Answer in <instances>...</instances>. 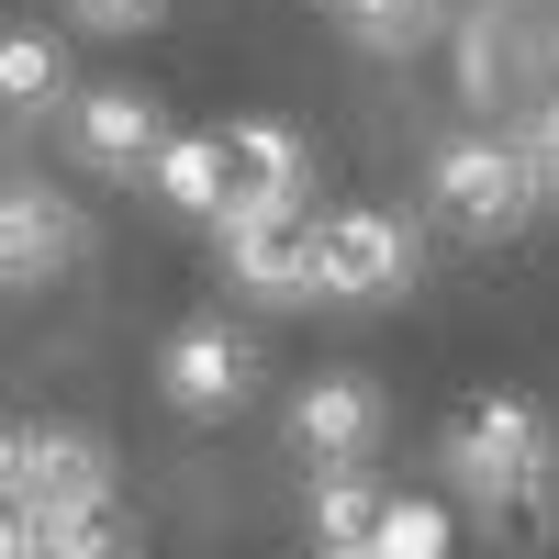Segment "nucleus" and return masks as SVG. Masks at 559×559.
I'll use <instances>...</instances> for the list:
<instances>
[{
  "instance_id": "1",
  "label": "nucleus",
  "mask_w": 559,
  "mask_h": 559,
  "mask_svg": "<svg viewBox=\"0 0 559 559\" xmlns=\"http://www.w3.org/2000/svg\"><path fill=\"white\" fill-rule=\"evenodd\" d=\"M437 459H448V492L481 503L492 526H559V437L526 392H481Z\"/></svg>"
},
{
  "instance_id": "2",
  "label": "nucleus",
  "mask_w": 559,
  "mask_h": 559,
  "mask_svg": "<svg viewBox=\"0 0 559 559\" xmlns=\"http://www.w3.org/2000/svg\"><path fill=\"white\" fill-rule=\"evenodd\" d=\"M426 213L492 247V236H515L526 213H548V179L515 157V134H503V123H481V134H448V146L426 157Z\"/></svg>"
},
{
  "instance_id": "3",
  "label": "nucleus",
  "mask_w": 559,
  "mask_h": 559,
  "mask_svg": "<svg viewBox=\"0 0 559 559\" xmlns=\"http://www.w3.org/2000/svg\"><path fill=\"white\" fill-rule=\"evenodd\" d=\"M548 12L559 0H459V102L481 123L526 112L548 90Z\"/></svg>"
},
{
  "instance_id": "4",
  "label": "nucleus",
  "mask_w": 559,
  "mask_h": 559,
  "mask_svg": "<svg viewBox=\"0 0 559 559\" xmlns=\"http://www.w3.org/2000/svg\"><path fill=\"white\" fill-rule=\"evenodd\" d=\"M414 292V224L403 213H313V302H403Z\"/></svg>"
},
{
  "instance_id": "5",
  "label": "nucleus",
  "mask_w": 559,
  "mask_h": 559,
  "mask_svg": "<svg viewBox=\"0 0 559 559\" xmlns=\"http://www.w3.org/2000/svg\"><path fill=\"white\" fill-rule=\"evenodd\" d=\"M157 392L191 414V426H213V414H236L247 392H258V347H247V324H224V313H202V324H179V336L157 347Z\"/></svg>"
},
{
  "instance_id": "6",
  "label": "nucleus",
  "mask_w": 559,
  "mask_h": 559,
  "mask_svg": "<svg viewBox=\"0 0 559 559\" xmlns=\"http://www.w3.org/2000/svg\"><path fill=\"white\" fill-rule=\"evenodd\" d=\"M12 503L23 515H90V503H112V448L90 426H23Z\"/></svg>"
},
{
  "instance_id": "7",
  "label": "nucleus",
  "mask_w": 559,
  "mask_h": 559,
  "mask_svg": "<svg viewBox=\"0 0 559 559\" xmlns=\"http://www.w3.org/2000/svg\"><path fill=\"white\" fill-rule=\"evenodd\" d=\"M68 258H90L79 202L45 191V179H0V292H34V280H57Z\"/></svg>"
},
{
  "instance_id": "8",
  "label": "nucleus",
  "mask_w": 559,
  "mask_h": 559,
  "mask_svg": "<svg viewBox=\"0 0 559 559\" xmlns=\"http://www.w3.org/2000/svg\"><path fill=\"white\" fill-rule=\"evenodd\" d=\"M292 448H302V471H369V448H381V392L347 381V369L302 381L292 392Z\"/></svg>"
},
{
  "instance_id": "9",
  "label": "nucleus",
  "mask_w": 559,
  "mask_h": 559,
  "mask_svg": "<svg viewBox=\"0 0 559 559\" xmlns=\"http://www.w3.org/2000/svg\"><path fill=\"white\" fill-rule=\"evenodd\" d=\"M68 146L102 168V179H146V168H157V146H168V123H157L146 90L102 79V90H79V102H68Z\"/></svg>"
},
{
  "instance_id": "10",
  "label": "nucleus",
  "mask_w": 559,
  "mask_h": 559,
  "mask_svg": "<svg viewBox=\"0 0 559 559\" xmlns=\"http://www.w3.org/2000/svg\"><path fill=\"white\" fill-rule=\"evenodd\" d=\"M224 280L269 313H302L313 302V213H269V224H236L224 236Z\"/></svg>"
},
{
  "instance_id": "11",
  "label": "nucleus",
  "mask_w": 559,
  "mask_h": 559,
  "mask_svg": "<svg viewBox=\"0 0 559 559\" xmlns=\"http://www.w3.org/2000/svg\"><path fill=\"white\" fill-rule=\"evenodd\" d=\"M146 191H157L168 213L213 224V213H224V191H236V168H224V134H168L157 168H146Z\"/></svg>"
},
{
  "instance_id": "12",
  "label": "nucleus",
  "mask_w": 559,
  "mask_h": 559,
  "mask_svg": "<svg viewBox=\"0 0 559 559\" xmlns=\"http://www.w3.org/2000/svg\"><path fill=\"white\" fill-rule=\"evenodd\" d=\"M369 526H381V481H369V471H313V548L358 559Z\"/></svg>"
},
{
  "instance_id": "13",
  "label": "nucleus",
  "mask_w": 559,
  "mask_h": 559,
  "mask_svg": "<svg viewBox=\"0 0 559 559\" xmlns=\"http://www.w3.org/2000/svg\"><path fill=\"white\" fill-rule=\"evenodd\" d=\"M448 12H459V0H336V23L369 45V57H414V45H437Z\"/></svg>"
},
{
  "instance_id": "14",
  "label": "nucleus",
  "mask_w": 559,
  "mask_h": 559,
  "mask_svg": "<svg viewBox=\"0 0 559 559\" xmlns=\"http://www.w3.org/2000/svg\"><path fill=\"white\" fill-rule=\"evenodd\" d=\"M57 90H68V45L12 23V34H0V112H45Z\"/></svg>"
},
{
  "instance_id": "15",
  "label": "nucleus",
  "mask_w": 559,
  "mask_h": 559,
  "mask_svg": "<svg viewBox=\"0 0 559 559\" xmlns=\"http://www.w3.org/2000/svg\"><path fill=\"white\" fill-rule=\"evenodd\" d=\"M448 548H459L448 503H426V492H381V526H369L358 559H448Z\"/></svg>"
},
{
  "instance_id": "16",
  "label": "nucleus",
  "mask_w": 559,
  "mask_h": 559,
  "mask_svg": "<svg viewBox=\"0 0 559 559\" xmlns=\"http://www.w3.org/2000/svg\"><path fill=\"white\" fill-rule=\"evenodd\" d=\"M34 559H134L123 503H90V515H34Z\"/></svg>"
},
{
  "instance_id": "17",
  "label": "nucleus",
  "mask_w": 559,
  "mask_h": 559,
  "mask_svg": "<svg viewBox=\"0 0 559 559\" xmlns=\"http://www.w3.org/2000/svg\"><path fill=\"white\" fill-rule=\"evenodd\" d=\"M503 134H515V157L548 179V168H559V90H537L526 112H503Z\"/></svg>"
},
{
  "instance_id": "18",
  "label": "nucleus",
  "mask_w": 559,
  "mask_h": 559,
  "mask_svg": "<svg viewBox=\"0 0 559 559\" xmlns=\"http://www.w3.org/2000/svg\"><path fill=\"white\" fill-rule=\"evenodd\" d=\"M157 12H168V0H68V23H79V34H146Z\"/></svg>"
},
{
  "instance_id": "19",
  "label": "nucleus",
  "mask_w": 559,
  "mask_h": 559,
  "mask_svg": "<svg viewBox=\"0 0 559 559\" xmlns=\"http://www.w3.org/2000/svg\"><path fill=\"white\" fill-rule=\"evenodd\" d=\"M0 559H34V515H23L12 492H0Z\"/></svg>"
},
{
  "instance_id": "20",
  "label": "nucleus",
  "mask_w": 559,
  "mask_h": 559,
  "mask_svg": "<svg viewBox=\"0 0 559 559\" xmlns=\"http://www.w3.org/2000/svg\"><path fill=\"white\" fill-rule=\"evenodd\" d=\"M12 459H23V426H0V492H12Z\"/></svg>"
},
{
  "instance_id": "21",
  "label": "nucleus",
  "mask_w": 559,
  "mask_h": 559,
  "mask_svg": "<svg viewBox=\"0 0 559 559\" xmlns=\"http://www.w3.org/2000/svg\"><path fill=\"white\" fill-rule=\"evenodd\" d=\"M548 90H559V12H548Z\"/></svg>"
},
{
  "instance_id": "22",
  "label": "nucleus",
  "mask_w": 559,
  "mask_h": 559,
  "mask_svg": "<svg viewBox=\"0 0 559 559\" xmlns=\"http://www.w3.org/2000/svg\"><path fill=\"white\" fill-rule=\"evenodd\" d=\"M548 213H559V168H548Z\"/></svg>"
}]
</instances>
